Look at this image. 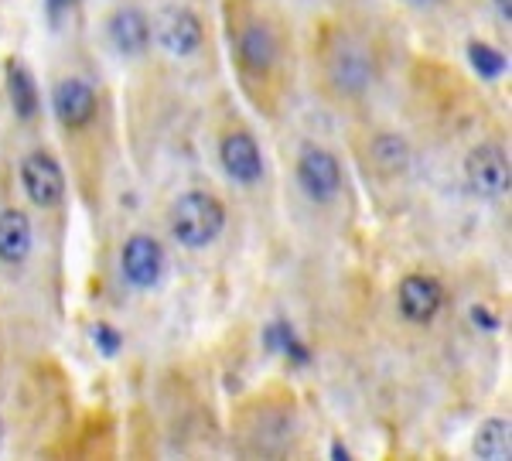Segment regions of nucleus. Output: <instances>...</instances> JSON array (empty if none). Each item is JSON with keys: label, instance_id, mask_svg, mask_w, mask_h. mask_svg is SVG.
I'll use <instances>...</instances> for the list:
<instances>
[{"label": "nucleus", "instance_id": "nucleus-1", "mask_svg": "<svg viewBox=\"0 0 512 461\" xmlns=\"http://www.w3.org/2000/svg\"><path fill=\"white\" fill-rule=\"evenodd\" d=\"M222 18L239 89L263 117L274 120L294 82V38L287 14L277 0H226Z\"/></svg>", "mask_w": 512, "mask_h": 461}, {"label": "nucleus", "instance_id": "nucleus-2", "mask_svg": "<svg viewBox=\"0 0 512 461\" xmlns=\"http://www.w3.org/2000/svg\"><path fill=\"white\" fill-rule=\"evenodd\" d=\"M48 106H52V117L62 134L65 151L76 161L82 195L93 205V188L99 192V185H103L106 134H110V113H106L103 89L79 69L55 72Z\"/></svg>", "mask_w": 512, "mask_h": 461}, {"label": "nucleus", "instance_id": "nucleus-3", "mask_svg": "<svg viewBox=\"0 0 512 461\" xmlns=\"http://www.w3.org/2000/svg\"><path fill=\"white\" fill-rule=\"evenodd\" d=\"M311 72L318 93L335 106L362 103L376 86V48L349 21H325L311 35Z\"/></svg>", "mask_w": 512, "mask_h": 461}, {"label": "nucleus", "instance_id": "nucleus-4", "mask_svg": "<svg viewBox=\"0 0 512 461\" xmlns=\"http://www.w3.org/2000/svg\"><path fill=\"white\" fill-rule=\"evenodd\" d=\"M229 222L226 202L209 188H185L168 205V236L181 250H209L222 240Z\"/></svg>", "mask_w": 512, "mask_h": 461}, {"label": "nucleus", "instance_id": "nucleus-5", "mask_svg": "<svg viewBox=\"0 0 512 461\" xmlns=\"http://www.w3.org/2000/svg\"><path fill=\"white\" fill-rule=\"evenodd\" d=\"M18 181L28 205L41 216H62L69 199V178L48 144H31L18 161Z\"/></svg>", "mask_w": 512, "mask_h": 461}, {"label": "nucleus", "instance_id": "nucleus-6", "mask_svg": "<svg viewBox=\"0 0 512 461\" xmlns=\"http://www.w3.org/2000/svg\"><path fill=\"white\" fill-rule=\"evenodd\" d=\"M216 158L222 175L236 188H260L267 181V158L256 134L243 120H226L216 137Z\"/></svg>", "mask_w": 512, "mask_h": 461}, {"label": "nucleus", "instance_id": "nucleus-7", "mask_svg": "<svg viewBox=\"0 0 512 461\" xmlns=\"http://www.w3.org/2000/svg\"><path fill=\"white\" fill-rule=\"evenodd\" d=\"M294 181L311 205L328 209V205L338 202V195H342V188H345L342 161H338V154L332 147L304 141L294 161Z\"/></svg>", "mask_w": 512, "mask_h": 461}, {"label": "nucleus", "instance_id": "nucleus-8", "mask_svg": "<svg viewBox=\"0 0 512 461\" xmlns=\"http://www.w3.org/2000/svg\"><path fill=\"white\" fill-rule=\"evenodd\" d=\"M168 274V253L154 233H130L120 246V277L134 291H154Z\"/></svg>", "mask_w": 512, "mask_h": 461}, {"label": "nucleus", "instance_id": "nucleus-9", "mask_svg": "<svg viewBox=\"0 0 512 461\" xmlns=\"http://www.w3.org/2000/svg\"><path fill=\"white\" fill-rule=\"evenodd\" d=\"M444 298H448V291H444L441 277L414 270V274H403L396 284V315L414 328H427L441 315Z\"/></svg>", "mask_w": 512, "mask_h": 461}, {"label": "nucleus", "instance_id": "nucleus-10", "mask_svg": "<svg viewBox=\"0 0 512 461\" xmlns=\"http://www.w3.org/2000/svg\"><path fill=\"white\" fill-rule=\"evenodd\" d=\"M509 151L495 141H485L468 151L465 158V185L472 188L478 199H502L509 195Z\"/></svg>", "mask_w": 512, "mask_h": 461}, {"label": "nucleus", "instance_id": "nucleus-11", "mask_svg": "<svg viewBox=\"0 0 512 461\" xmlns=\"http://www.w3.org/2000/svg\"><path fill=\"white\" fill-rule=\"evenodd\" d=\"M151 35L171 59H195L205 45V24L192 7H164L151 24Z\"/></svg>", "mask_w": 512, "mask_h": 461}, {"label": "nucleus", "instance_id": "nucleus-12", "mask_svg": "<svg viewBox=\"0 0 512 461\" xmlns=\"http://www.w3.org/2000/svg\"><path fill=\"white\" fill-rule=\"evenodd\" d=\"M35 253V222L18 202L0 209V267L7 274H21Z\"/></svg>", "mask_w": 512, "mask_h": 461}, {"label": "nucleus", "instance_id": "nucleus-13", "mask_svg": "<svg viewBox=\"0 0 512 461\" xmlns=\"http://www.w3.org/2000/svg\"><path fill=\"white\" fill-rule=\"evenodd\" d=\"M106 38H110V45L117 48L123 59H140L154 41L151 18H147L140 7L123 4L110 14V18H106Z\"/></svg>", "mask_w": 512, "mask_h": 461}, {"label": "nucleus", "instance_id": "nucleus-14", "mask_svg": "<svg viewBox=\"0 0 512 461\" xmlns=\"http://www.w3.org/2000/svg\"><path fill=\"white\" fill-rule=\"evenodd\" d=\"M291 427H294V410L280 407L270 410V403H260V410L246 421V434H250V448L260 455H277V451L291 448Z\"/></svg>", "mask_w": 512, "mask_h": 461}, {"label": "nucleus", "instance_id": "nucleus-15", "mask_svg": "<svg viewBox=\"0 0 512 461\" xmlns=\"http://www.w3.org/2000/svg\"><path fill=\"white\" fill-rule=\"evenodd\" d=\"M410 158H414V151H410V144H407V137H403V134L379 130V134L369 137L366 161H369V168H373L379 178H386V181L403 178V175H407V168H410Z\"/></svg>", "mask_w": 512, "mask_h": 461}, {"label": "nucleus", "instance_id": "nucleus-16", "mask_svg": "<svg viewBox=\"0 0 512 461\" xmlns=\"http://www.w3.org/2000/svg\"><path fill=\"white\" fill-rule=\"evenodd\" d=\"M4 82H7V100H11L14 117L21 123H35L41 117V93H38L35 72L14 55V59L4 62Z\"/></svg>", "mask_w": 512, "mask_h": 461}, {"label": "nucleus", "instance_id": "nucleus-17", "mask_svg": "<svg viewBox=\"0 0 512 461\" xmlns=\"http://www.w3.org/2000/svg\"><path fill=\"white\" fill-rule=\"evenodd\" d=\"M472 451L485 461H509L512 444H509V421L506 417H489V421H482V427L475 431Z\"/></svg>", "mask_w": 512, "mask_h": 461}, {"label": "nucleus", "instance_id": "nucleus-18", "mask_svg": "<svg viewBox=\"0 0 512 461\" xmlns=\"http://www.w3.org/2000/svg\"><path fill=\"white\" fill-rule=\"evenodd\" d=\"M472 62L478 69V76L485 79H495L502 69H506V59H502V52H495L492 45H485V41H472Z\"/></svg>", "mask_w": 512, "mask_h": 461}, {"label": "nucleus", "instance_id": "nucleus-19", "mask_svg": "<svg viewBox=\"0 0 512 461\" xmlns=\"http://www.w3.org/2000/svg\"><path fill=\"white\" fill-rule=\"evenodd\" d=\"M96 335H99V342L106 345V352H113V349H117V345H120V339H117V335H113L106 325H99V328H96Z\"/></svg>", "mask_w": 512, "mask_h": 461}, {"label": "nucleus", "instance_id": "nucleus-20", "mask_svg": "<svg viewBox=\"0 0 512 461\" xmlns=\"http://www.w3.org/2000/svg\"><path fill=\"white\" fill-rule=\"evenodd\" d=\"M72 4H76V0H45V7H48V14H52V18H59V14H65Z\"/></svg>", "mask_w": 512, "mask_h": 461}, {"label": "nucleus", "instance_id": "nucleus-21", "mask_svg": "<svg viewBox=\"0 0 512 461\" xmlns=\"http://www.w3.org/2000/svg\"><path fill=\"white\" fill-rule=\"evenodd\" d=\"M492 4H495V11H499V18L502 21H512V0H492Z\"/></svg>", "mask_w": 512, "mask_h": 461}, {"label": "nucleus", "instance_id": "nucleus-22", "mask_svg": "<svg viewBox=\"0 0 512 461\" xmlns=\"http://www.w3.org/2000/svg\"><path fill=\"white\" fill-rule=\"evenodd\" d=\"M414 7H434V4H441V0H410Z\"/></svg>", "mask_w": 512, "mask_h": 461}, {"label": "nucleus", "instance_id": "nucleus-23", "mask_svg": "<svg viewBox=\"0 0 512 461\" xmlns=\"http://www.w3.org/2000/svg\"><path fill=\"white\" fill-rule=\"evenodd\" d=\"M0 438H4V421H0Z\"/></svg>", "mask_w": 512, "mask_h": 461}]
</instances>
